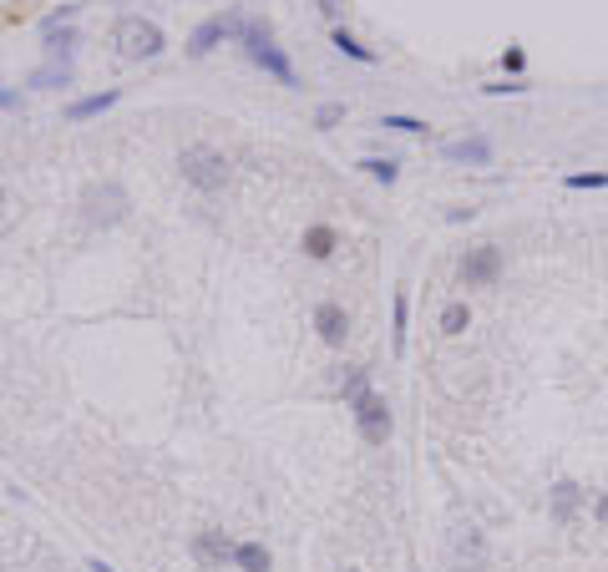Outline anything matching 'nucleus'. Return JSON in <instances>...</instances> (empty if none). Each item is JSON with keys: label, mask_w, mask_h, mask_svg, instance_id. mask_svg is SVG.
<instances>
[{"label": "nucleus", "mask_w": 608, "mask_h": 572, "mask_svg": "<svg viewBox=\"0 0 608 572\" xmlns=\"http://www.w3.org/2000/svg\"><path fill=\"white\" fill-rule=\"evenodd\" d=\"M441 157L451 162V168H492V157H497V147H492V137L472 132V137H456V142H441Z\"/></svg>", "instance_id": "nucleus-8"}, {"label": "nucleus", "mask_w": 608, "mask_h": 572, "mask_svg": "<svg viewBox=\"0 0 608 572\" xmlns=\"http://www.w3.org/2000/svg\"><path fill=\"white\" fill-rule=\"evenodd\" d=\"M26 87H36V92H66L71 87V66H61V61H46V66H36L31 76H26Z\"/></svg>", "instance_id": "nucleus-16"}, {"label": "nucleus", "mask_w": 608, "mask_h": 572, "mask_svg": "<svg viewBox=\"0 0 608 572\" xmlns=\"http://www.w3.org/2000/svg\"><path fill=\"white\" fill-rule=\"evenodd\" d=\"M112 46H117L122 61H158L168 51V36L152 16H122L112 26Z\"/></svg>", "instance_id": "nucleus-3"}, {"label": "nucleus", "mask_w": 608, "mask_h": 572, "mask_svg": "<svg viewBox=\"0 0 608 572\" xmlns=\"http://www.w3.org/2000/svg\"><path fill=\"white\" fill-rule=\"evenodd\" d=\"M380 127L406 132V137H426V122H421V117H406V112H386V117H380Z\"/></svg>", "instance_id": "nucleus-23"}, {"label": "nucleus", "mask_w": 608, "mask_h": 572, "mask_svg": "<svg viewBox=\"0 0 608 572\" xmlns=\"http://www.w3.org/2000/svg\"><path fill=\"white\" fill-rule=\"evenodd\" d=\"M451 567L456 572H487V537H482V527H456V537H451Z\"/></svg>", "instance_id": "nucleus-9"}, {"label": "nucleus", "mask_w": 608, "mask_h": 572, "mask_svg": "<svg viewBox=\"0 0 608 572\" xmlns=\"http://www.w3.org/2000/svg\"><path fill=\"white\" fill-rule=\"evenodd\" d=\"M315 335H320L330 350H345V340H350V309L335 304V299H320V304H315Z\"/></svg>", "instance_id": "nucleus-10"}, {"label": "nucleus", "mask_w": 608, "mask_h": 572, "mask_svg": "<svg viewBox=\"0 0 608 572\" xmlns=\"http://www.w3.org/2000/svg\"><path fill=\"white\" fill-rule=\"evenodd\" d=\"M21 107V92H0V112H16Z\"/></svg>", "instance_id": "nucleus-30"}, {"label": "nucleus", "mask_w": 608, "mask_h": 572, "mask_svg": "<svg viewBox=\"0 0 608 572\" xmlns=\"http://www.w3.org/2000/svg\"><path fill=\"white\" fill-rule=\"evenodd\" d=\"M223 41H244V16H239V11H228V16H208V21H198L183 51H188L193 61H203V56H213V51H218Z\"/></svg>", "instance_id": "nucleus-6"}, {"label": "nucleus", "mask_w": 608, "mask_h": 572, "mask_svg": "<svg viewBox=\"0 0 608 572\" xmlns=\"http://www.w3.org/2000/svg\"><path fill=\"white\" fill-rule=\"evenodd\" d=\"M87 572H117V567H112V562H102V557H92V562H87Z\"/></svg>", "instance_id": "nucleus-31"}, {"label": "nucleus", "mask_w": 608, "mask_h": 572, "mask_svg": "<svg viewBox=\"0 0 608 572\" xmlns=\"http://www.w3.org/2000/svg\"><path fill=\"white\" fill-rule=\"evenodd\" d=\"M330 46H335L340 56H350V61H360V66H375V61H380V56H375L370 46H360V41H355V36L345 31V26H335V31H330Z\"/></svg>", "instance_id": "nucleus-18"}, {"label": "nucleus", "mask_w": 608, "mask_h": 572, "mask_svg": "<svg viewBox=\"0 0 608 572\" xmlns=\"http://www.w3.org/2000/svg\"><path fill=\"white\" fill-rule=\"evenodd\" d=\"M583 507H588V492H583L578 481H568V476L553 481V492H548V517H553L558 527H573Z\"/></svg>", "instance_id": "nucleus-12"}, {"label": "nucleus", "mask_w": 608, "mask_h": 572, "mask_svg": "<svg viewBox=\"0 0 608 572\" xmlns=\"http://www.w3.org/2000/svg\"><path fill=\"white\" fill-rule=\"evenodd\" d=\"M127 208H132V198H127V188L117 178H102V183L82 188V218H87V228H117L127 218Z\"/></svg>", "instance_id": "nucleus-4"}, {"label": "nucleus", "mask_w": 608, "mask_h": 572, "mask_svg": "<svg viewBox=\"0 0 608 572\" xmlns=\"http://www.w3.org/2000/svg\"><path fill=\"white\" fill-rule=\"evenodd\" d=\"M502 249L497 243H477V249H467L462 254V264H456V279H462L467 289H492L497 279H502Z\"/></svg>", "instance_id": "nucleus-7"}, {"label": "nucleus", "mask_w": 608, "mask_h": 572, "mask_svg": "<svg viewBox=\"0 0 608 572\" xmlns=\"http://www.w3.org/2000/svg\"><path fill=\"white\" fill-rule=\"evenodd\" d=\"M406 324H411V299L396 289V299H391V350L396 355L406 350Z\"/></svg>", "instance_id": "nucleus-19"}, {"label": "nucleus", "mask_w": 608, "mask_h": 572, "mask_svg": "<svg viewBox=\"0 0 608 572\" xmlns=\"http://www.w3.org/2000/svg\"><path fill=\"white\" fill-rule=\"evenodd\" d=\"M299 249H304V259H315V264L335 259V249H340V228H335V223H310V228H304V238H299Z\"/></svg>", "instance_id": "nucleus-14"}, {"label": "nucleus", "mask_w": 608, "mask_h": 572, "mask_svg": "<svg viewBox=\"0 0 608 572\" xmlns=\"http://www.w3.org/2000/svg\"><path fill=\"white\" fill-rule=\"evenodd\" d=\"M234 567H239V572H269L274 557H269L264 542H234Z\"/></svg>", "instance_id": "nucleus-17"}, {"label": "nucleus", "mask_w": 608, "mask_h": 572, "mask_svg": "<svg viewBox=\"0 0 608 572\" xmlns=\"http://www.w3.org/2000/svg\"><path fill=\"white\" fill-rule=\"evenodd\" d=\"M563 188H573V193H588V188H608V173H568V178H563Z\"/></svg>", "instance_id": "nucleus-25"}, {"label": "nucleus", "mask_w": 608, "mask_h": 572, "mask_svg": "<svg viewBox=\"0 0 608 572\" xmlns=\"http://www.w3.org/2000/svg\"><path fill=\"white\" fill-rule=\"evenodd\" d=\"M320 11H325V16L335 21V16H340V0H320Z\"/></svg>", "instance_id": "nucleus-32"}, {"label": "nucleus", "mask_w": 608, "mask_h": 572, "mask_svg": "<svg viewBox=\"0 0 608 572\" xmlns=\"http://www.w3.org/2000/svg\"><path fill=\"white\" fill-rule=\"evenodd\" d=\"M340 122H345V102H320V107H315V127H320V132H330V127H340Z\"/></svg>", "instance_id": "nucleus-24"}, {"label": "nucleus", "mask_w": 608, "mask_h": 572, "mask_svg": "<svg viewBox=\"0 0 608 572\" xmlns=\"http://www.w3.org/2000/svg\"><path fill=\"white\" fill-rule=\"evenodd\" d=\"M467 324H472V309H467L462 299H451V304L441 309V335L456 340V335H467Z\"/></svg>", "instance_id": "nucleus-21"}, {"label": "nucleus", "mask_w": 608, "mask_h": 572, "mask_svg": "<svg viewBox=\"0 0 608 572\" xmlns=\"http://www.w3.org/2000/svg\"><path fill=\"white\" fill-rule=\"evenodd\" d=\"M117 102H122V87H107V92H92V97H76V102H66V122H92V117L112 112Z\"/></svg>", "instance_id": "nucleus-15"}, {"label": "nucleus", "mask_w": 608, "mask_h": 572, "mask_svg": "<svg viewBox=\"0 0 608 572\" xmlns=\"http://www.w3.org/2000/svg\"><path fill=\"white\" fill-rule=\"evenodd\" d=\"M360 173H365V178H375V183H386V188H391V183L401 178V157H360Z\"/></svg>", "instance_id": "nucleus-20"}, {"label": "nucleus", "mask_w": 608, "mask_h": 572, "mask_svg": "<svg viewBox=\"0 0 608 572\" xmlns=\"http://www.w3.org/2000/svg\"><path fill=\"white\" fill-rule=\"evenodd\" d=\"M41 46H46V61H61V66H71L76 46H82V36H76V26H71V21H61V16H46V21H41Z\"/></svg>", "instance_id": "nucleus-11"}, {"label": "nucleus", "mask_w": 608, "mask_h": 572, "mask_svg": "<svg viewBox=\"0 0 608 572\" xmlns=\"http://www.w3.org/2000/svg\"><path fill=\"white\" fill-rule=\"evenodd\" d=\"M365 390H370V370H360V365H345V375H340V395H345V405H355Z\"/></svg>", "instance_id": "nucleus-22"}, {"label": "nucleus", "mask_w": 608, "mask_h": 572, "mask_svg": "<svg viewBox=\"0 0 608 572\" xmlns=\"http://www.w3.org/2000/svg\"><path fill=\"white\" fill-rule=\"evenodd\" d=\"M0 223H6V188H0Z\"/></svg>", "instance_id": "nucleus-33"}, {"label": "nucleus", "mask_w": 608, "mask_h": 572, "mask_svg": "<svg viewBox=\"0 0 608 572\" xmlns=\"http://www.w3.org/2000/svg\"><path fill=\"white\" fill-rule=\"evenodd\" d=\"M178 173L193 193L203 198H218L228 183H234V162H228V152H218L213 142H188L178 152Z\"/></svg>", "instance_id": "nucleus-1"}, {"label": "nucleus", "mask_w": 608, "mask_h": 572, "mask_svg": "<svg viewBox=\"0 0 608 572\" xmlns=\"http://www.w3.org/2000/svg\"><path fill=\"white\" fill-rule=\"evenodd\" d=\"M193 557H198L203 567H223V562H234V537H228L223 527H208V532H198V537H193Z\"/></svg>", "instance_id": "nucleus-13"}, {"label": "nucleus", "mask_w": 608, "mask_h": 572, "mask_svg": "<svg viewBox=\"0 0 608 572\" xmlns=\"http://www.w3.org/2000/svg\"><path fill=\"white\" fill-rule=\"evenodd\" d=\"M350 572H355V567H350Z\"/></svg>", "instance_id": "nucleus-34"}, {"label": "nucleus", "mask_w": 608, "mask_h": 572, "mask_svg": "<svg viewBox=\"0 0 608 572\" xmlns=\"http://www.w3.org/2000/svg\"><path fill=\"white\" fill-rule=\"evenodd\" d=\"M487 97H522L527 92V81L522 76H512V81H492V87H482Z\"/></svg>", "instance_id": "nucleus-26"}, {"label": "nucleus", "mask_w": 608, "mask_h": 572, "mask_svg": "<svg viewBox=\"0 0 608 572\" xmlns=\"http://www.w3.org/2000/svg\"><path fill=\"white\" fill-rule=\"evenodd\" d=\"M502 71L522 76V71H527V51H522V46H507V51H502Z\"/></svg>", "instance_id": "nucleus-27"}, {"label": "nucleus", "mask_w": 608, "mask_h": 572, "mask_svg": "<svg viewBox=\"0 0 608 572\" xmlns=\"http://www.w3.org/2000/svg\"><path fill=\"white\" fill-rule=\"evenodd\" d=\"M593 522L608 527V492H598V502H593Z\"/></svg>", "instance_id": "nucleus-28"}, {"label": "nucleus", "mask_w": 608, "mask_h": 572, "mask_svg": "<svg viewBox=\"0 0 608 572\" xmlns=\"http://www.w3.org/2000/svg\"><path fill=\"white\" fill-rule=\"evenodd\" d=\"M350 416H355V431L365 446H386L391 431H396V416H391V400L380 395V390H365L355 405H350Z\"/></svg>", "instance_id": "nucleus-5"}, {"label": "nucleus", "mask_w": 608, "mask_h": 572, "mask_svg": "<svg viewBox=\"0 0 608 572\" xmlns=\"http://www.w3.org/2000/svg\"><path fill=\"white\" fill-rule=\"evenodd\" d=\"M477 208H446V223H472Z\"/></svg>", "instance_id": "nucleus-29"}, {"label": "nucleus", "mask_w": 608, "mask_h": 572, "mask_svg": "<svg viewBox=\"0 0 608 572\" xmlns=\"http://www.w3.org/2000/svg\"><path fill=\"white\" fill-rule=\"evenodd\" d=\"M244 56L264 71V76H274L279 87H299V71H294V61H289V51L284 46H274V26L269 21H259V16H244Z\"/></svg>", "instance_id": "nucleus-2"}]
</instances>
